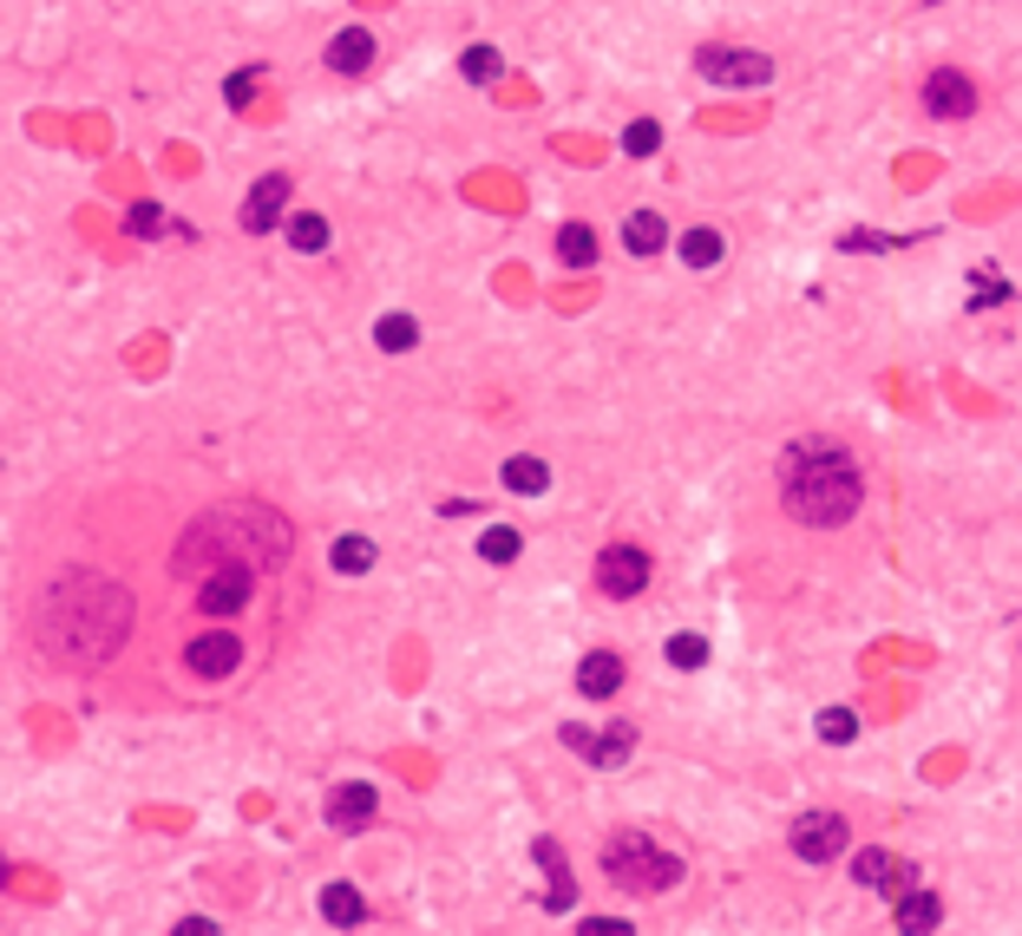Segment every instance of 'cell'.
I'll return each mask as SVG.
<instances>
[{
    "instance_id": "cell-1",
    "label": "cell",
    "mask_w": 1022,
    "mask_h": 936,
    "mask_svg": "<svg viewBox=\"0 0 1022 936\" xmlns=\"http://www.w3.org/2000/svg\"><path fill=\"white\" fill-rule=\"evenodd\" d=\"M302 603L308 577L295 524L262 498H203L190 518H177L151 583L138 590V695L203 708L256 688Z\"/></svg>"
},
{
    "instance_id": "cell-2",
    "label": "cell",
    "mask_w": 1022,
    "mask_h": 936,
    "mask_svg": "<svg viewBox=\"0 0 1022 936\" xmlns=\"http://www.w3.org/2000/svg\"><path fill=\"white\" fill-rule=\"evenodd\" d=\"M866 498V472L859 459L839 446V439H794L780 452V505L787 518L813 524V531H833L859 511Z\"/></svg>"
},
{
    "instance_id": "cell-3",
    "label": "cell",
    "mask_w": 1022,
    "mask_h": 936,
    "mask_svg": "<svg viewBox=\"0 0 1022 936\" xmlns=\"http://www.w3.org/2000/svg\"><path fill=\"white\" fill-rule=\"evenodd\" d=\"M603 878L623 885V891H636V898H656V891H676L682 885V858L662 852L649 832H616L603 845Z\"/></svg>"
},
{
    "instance_id": "cell-4",
    "label": "cell",
    "mask_w": 1022,
    "mask_h": 936,
    "mask_svg": "<svg viewBox=\"0 0 1022 936\" xmlns=\"http://www.w3.org/2000/svg\"><path fill=\"white\" fill-rule=\"evenodd\" d=\"M695 72L715 79V85H767L774 79V59L767 52H741V46H702L695 52Z\"/></svg>"
},
{
    "instance_id": "cell-5",
    "label": "cell",
    "mask_w": 1022,
    "mask_h": 936,
    "mask_svg": "<svg viewBox=\"0 0 1022 936\" xmlns=\"http://www.w3.org/2000/svg\"><path fill=\"white\" fill-rule=\"evenodd\" d=\"M597 590L616 596V603L643 596V590H649V550H636V544H610V550L597 557Z\"/></svg>"
},
{
    "instance_id": "cell-6",
    "label": "cell",
    "mask_w": 1022,
    "mask_h": 936,
    "mask_svg": "<svg viewBox=\"0 0 1022 936\" xmlns=\"http://www.w3.org/2000/svg\"><path fill=\"white\" fill-rule=\"evenodd\" d=\"M846 819L839 813H807V819H794V858L800 865H826V858H839L846 852Z\"/></svg>"
},
{
    "instance_id": "cell-7",
    "label": "cell",
    "mask_w": 1022,
    "mask_h": 936,
    "mask_svg": "<svg viewBox=\"0 0 1022 936\" xmlns=\"http://www.w3.org/2000/svg\"><path fill=\"white\" fill-rule=\"evenodd\" d=\"M925 111H931V118H971V111H977V79L958 72V66H938V72L925 79Z\"/></svg>"
},
{
    "instance_id": "cell-8",
    "label": "cell",
    "mask_w": 1022,
    "mask_h": 936,
    "mask_svg": "<svg viewBox=\"0 0 1022 936\" xmlns=\"http://www.w3.org/2000/svg\"><path fill=\"white\" fill-rule=\"evenodd\" d=\"M564 747L584 754V760H597V767H616V760L636 754V727H623V721H616V727H577V721H571V727H564Z\"/></svg>"
},
{
    "instance_id": "cell-9",
    "label": "cell",
    "mask_w": 1022,
    "mask_h": 936,
    "mask_svg": "<svg viewBox=\"0 0 1022 936\" xmlns=\"http://www.w3.org/2000/svg\"><path fill=\"white\" fill-rule=\"evenodd\" d=\"M282 210H289V177H282V170H269V177H256V183H249V197H243V229H249V236H262V229H275V223H282Z\"/></svg>"
},
{
    "instance_id": "cell-10",
    "label": "cell",
    "mask_w": 1022,
    "mask_h": 936,
    "mask_svg": "<svg viewBox=\"0 0 1022 936\" xmlns=\"http://www.w3.org/2000/svg\"><path fill=\"white\" fill-rule=\"evenodd\" d=\"M367 819H374V786L367 780H348V786L328 793V826L334 832H361Z\"/></svg>"
},
{
    "instance_id": "cell-11",
    "label": "cell",
    "mask_w": 1022,
    "mask_h": 936,
    "mask_svg": "<svg viewBox=\"0 0 1022 936\" xmlns=\"http://www.w3.org/2000/svg\"><path fill=\"white\" fill-rule=\"evenodd\" d=\"M623 655H610V649H597V655H584V668H577V688L590 695V701H603V695H616L623 688Z\"/></svg>"
},
{
    "instance_id": "cell-12",
    "label": "cell",
    "mask_w": 1022,
    "mask_h": 936,
    "mask_svg": "<svg viewBox=\"0 0 1022 936\" xmlns=\"http://www.w3.org/2000/svg\"><path fill=\"white\" fill-rule=\"evenodd\" d=\"M328 66H334V72H367V66H374V39H367L361 26H341V33L328 39Z\"/></svg>"
},
{
    "instance_id": "cell-13",
    "label": "cell",
    "mask_w": 1022,
    "mask_h": 936,
    "mask_svg": "<svg viewBox=\"0 0 1022 936\" xmlns=\"http://www.w3.org/2000/svg\"><path fill=\"white\" fill-rule=\"evenodd\" d=\"M853 878H859L866 891H898V885H905V858H892V852H859V858H853Z\"/></svg>"
},
{
    "instance_id": "cell-14",
    "label": "cell",
    "mask_w": 1022,
    "mask_h": 936,
    "mask_svg": "<svg viewBox=\"0 0 1022 936\" xmlns=\"http://www.w3.org/2000/svg\"><path fill=\"white\" fill-rule=\"evenodd\" d=\"M662 242H669V223H662L656 210H636V216L623 223V249H630V256H656Z\"/></svg>"
},
{
    "instance_id": "cell-15",
    "label": "cell",
    "mask_w": 1022,
    "mask_h": 936,
    "mask_svg": "<svg viewBox=\"0 0 1022 936\" xmlns=\"http://www.w3.org/2000/svg\"><path fill=\"white\" fill-rule=\"evenodd\" d=\"M321 917H328L334 931H354V924L367 917V904H361L354 885H328V891H321Z\"/></svg>"
},
{
    "instance_id": "cell-16",
    "label": "cell",
    "mask_w": 1022,
    "mask_h": 936,
    "mask_svg": "<svg viewBox=\"0 0 1022 936\" xmlns=\"http://www.w3.org/2000/svg\"><path fill=\"white\" fill-rule=\"evenodd\" d=\"M938 917H944V904H938L931 891H912V898L898 904V931L905 936H931L938 931Z\"/></svg>"
},
{
    "instance_id": "cell-17",
    "label": "cell",
    "mask_w": 1022,
    "mask_h": 936,
    "mask_svg": "<svg viewBox=\"0 0 1022 936\" xmlns=\"http://www.w3.org/2000/svg\"><path fill=\"white\" fill-rule=\"evenodd\" d=\"M557 256H564L571 269H590V262H597V229H590V223H564V229H557Z\"/></svg>"
},
{
    "instance_id": "cell-18",
    "label": "cell",
    "mask_w": 1022,
    "mask_h": 936,
    "mask_svg": "<svg viewBox=\"0 0 1022 936\" xmlns=\"http://www.w3.org/2000/svg\"><path fill=\"white\" fill-rule=\"evenodd\" d=\"M721 256H728L721 229H689V236H682V262H689V269H715Z\"/></svg>"
},
{
    "instance_id": "cell-19",
    "label": "cell",
    "mask_w": 1022,
    "mask_h": 936,
    "mask_svg": "<svg viewBox=\"0 0 1022 936\" xmlns=\"http://www.w3.org/2000/svg\"><path fill=\"white\" fill-rule=\"evenodd\" d=\"M538 865L551 872V911H564V904L577 898V885H571V865L557 858V845H551V839H538Z\"/></svg>"
},
{
    "instance_id": "cell-20",
    "label": "cell",
    "mask_w": 1022,
    "mask_h": 936,
    "mask_svg": "<svg viewBox=\"0 0 1022 936\" xmlns=\"http://www.w3.org/2000/svg\"><path fill=\"white\" fill-rule=\"evenodd\" d=\"M544 485H551L544 459H512V465H505V491H525V498H538Z\"/></svg>"
},
{
    "instance_id": "cell-21",
    "label": "cell",
    "mask_w": 1022,
    "mask_h": 936,
    "mask_svg": "<svg viewBox=\"0 0 1022 936\" xmlns=\"http://www.w3.org/2000/svg\"><path fill=\"white\" fill-rule=\"evenodd\" d=\"M289 242L315 256V249H328V223H321L315 210H295V216H289Z\"/></svg>"
},
{
    "instance_id": "cell-22",
    "label": "cell",
    "mask_w": 1022,
    "mask_h": 936,
    "mask_svg": "<svg viewBox=\"0 0 1022 936\" xmlns=\"http://www.w3.org/2000/svg\"><path fill=\"white\" fill-rule=\"evenodd\" d=\"M459 72H466V79H472V85H492V79H498V72H505V52H498V46H472V52H466V66H459Z\"/></svg>"
},
{
    "instance_id": "cell-23",
    "label": "cell",
    "mask_w": 1022,
    "mask_h": 936,
    "mask_svg": "<svg viewBox=\"0 0 1022 936\" xmlns=\"http://www.w3.org/2000/svg\"><path fill=\"white\" fill-rule=\"evenodd\" d=\"M367 564H374V544L367 537H334V570L341 577H361Z\"/></svg>"
},
{
    "instance_id": "cell-24",
    "label": "cell",
    "mask_w": 1022,
    "mask_h": 936,
    "mask_svg": "<svg viewBox=\"0 0 1022 936\" xmlns=\"http://www.w3.org/2000/svg\"><path fill=\"white\" fill-rule=\"evenodd\" d=\"M518 550H525V544H518V531H505V524H492V531L479 537V557H485V564H512Z\"/></svg>"
},
{
    "instance_id": "cell-25",
    "label": "cell",
    "mask_w": 1022,
    "mask_h": 936,
    "mask_svg": "<svg viewBox=\"0 0 1022 936\" xmlns=\"http://www.w3.org/2000/svg\"><path fill=\"white\" fill-rule=\"evenodd\" d=\"M656 144H662V125H656V118H636V125L623 131V151H630V157H656Z\"/></svg>"
},
{
    "instance_id": "cell-26",
    "label": "cell",
    "mask_w": 1022,
    "mask_h": 936,
    "mask_svg": "<svg viewBox=\"0 0 1022 936\" xmlns=\"http://www.w3.org/2000/svg\"><path fill=\"white\" fill-rule=\"evenodd\" d=\"M374 341H380V347H387V354H400V347H413V341H420V328H413V321H407V315H387V321H380V328H374Z\"/></svg>"
},
{
    "instance_id": "cell-27",
    "label": "cell",
    "mask_w": 1022,
    "mask_h": 936,
    "mask_svg": "<svg viewBox=\"0 0 1022 936\" xmlns=\"http://www.w3.org/2000/svg\"><path fill=\"white\" fill-rule=\"evenodd\" d=\"M662 655H669V668H702V662H708V642H702V636H669Z\"/></svg>"
},
{
    "instance_id": "cell-28",
    "label": "cell",
    "mask_w": 1022,
    "mask_h": 936,
    "mask_svg": "<svg viewBox=\"0 0 1022 936\" xmlns=\"http://www.w3.org/2000/svg\"><path fill=\"white\" fill-rule=\"evenodd\" d=\"M820 740H833V747H846V740H859V721H853L846 708H826V714H820Z\"/></svg>"
},
{
    "instance_id": "cell-29",
    "label": "cell",
    "mask_w": 1022,
    "mask_h": 936,
    "mask_svg": "<svg viewBox=\"0 0 1022 936\" xmlns=\"http://www.w3.org/2000/svg\"><path fill=\"white\" fill-rule=\"evenodd\" d=\"M125 223H131V236H151V229H164V216H157V203H138V210H131Z\"/></svg>"
},
{
    "instance_id": "cell-30",
    "label": "cell",
    "mask_w": 1022,
    "mask_h": 936,
    "mask_svg": "<svg viewBox=\"0 0 1022 936\" xmlns=\"http://www.w3.org/2000/svg\"><path fill=\"white\" fill-rule=\"evenodd\" d=\"M249 92H256V72H236L230 79V105H249Z\"/></svg>"
},
{
    "instance_id": "cell-31",
    "label": "cell",
    "mask_w": 1022,
    "mask_h": 936,
    "mask_svg": "<svg viewBox=\"0 0 1022 936\" xmlns=\"http://www.w3.org/2000/svg\"><path fill=\"white\" fill-rule=\"evenodd\" d=\"M584 936H630V924H610V917H590V924H584Z\"/></svg>"
},
{
    "instance_id": "cell-32",
    "label": "cell",
    "mask_w": 1022,
    "mask_h": 936,
    "mask_svg": "<svg viewBox=\"0 0 1022 936\" xmlns=\"http://www.w3.org/2000/svg\"><path fill=\"white\" fill-rule=\"evenodd\" d=\"M171 936H216V924H210V917H184Z\"/></svg>"
},
{
    "instance_id": "cell-33",
    "label": "cell",
    "mask_w": 1022,
    "mask_h": 936,
    "mask_svg": "<svg viewBox=\"0 0 1022 936\" xmlns=\"http://www.w3.org/2000/svg\"><path fill=\"white\" fill-rule=\"evenodd\" d=\"M0 891H7V858H0Z\"/></svg>"
}]
</instances>
